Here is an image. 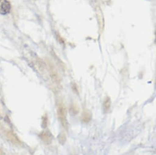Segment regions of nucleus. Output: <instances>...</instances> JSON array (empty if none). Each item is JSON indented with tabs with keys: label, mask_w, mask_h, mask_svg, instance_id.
<instances>
[{
	"label": "nucleus",
	"mask_w": 156,
	"mask_h": 155,
	"mask_svg": "<svg viewBox=\"0 0 156 155\" xmlns=\"http://www.w3.org/2000/svg\"><path fill=\"white\" fill-rule=\"evenodd\" d=\"M111 105H112V102L110 98L108 97H106L103 103V108L105 112H108L110 111L111 108Z\"/></svg>",
	"instance_id": "obj_5"
},
{
	"label": "nucleus",
	"mask_w": 156,
	"mask_h": 155,
	"mask_svg": "<svg viewBox=\"0 0 156 155\" xmlns=\"http://www.w3.org/2000/svg\"><path fill=\"white\" fill-rule=\"evenodd\" d=\"M70 111L72 114L74 115L76 114L78 112H79V108H78V106L75 104L72 103L70 106Z\"/></svg>",
	"instance_id": "obj_6"
},
{
	"label": "nucleus",
	"mask_w": 156,
	"mask_h": 155,
	"mask_svg": "<svg viewBox=\"0 0 156 155\" xmlns=\"http://www.w3.org/2000/svg\"><path fill=\"white\" fill-rule=\"evenodd\" d=\"M11 9V5L8 0H0V14L6 15L9 13Z\"/></svg>",
	"instance_id": "obj_2"
},
{
	"label": "nucleus",
	"mask_w": 156,
	"mask_h": 155,
	"mask_svg": "<svg viewBox=\"0 0 156 155\" xmlns=\"http://www.w3.org/2000/svg\"><path fill=\"white\" fill-rule=\"evenodd\" d=\"M57 115L62 125L64 128H67V120L66 110L65 106L64 105L62 102H58L57 103Z\"/></svg>",
	"instance_id": "obj_1"
},
{
	"label": "nucleus",
	"mask_w": 156,
	"mask_h": 155,
	"mask_svg": "<svg viewBox=\"0 0 156 155\" xmlns=\"http://www.w3.org/2000/svg\"><path fill=\"white\" fill-rule=\"evenodd\" d=\"M58 139H59V142L62 143L64 144L66 142V136L65 134L64 133H61L59 136H58Z\"/></svg>",
	"instance_id": "obj_7"
},
{
	"label": "nucleus",
	"mask_w": 156,
	"mask_h": 155,
	"mask_svg": "<svg viewBox=\"0 0 156 155\" xmlns=\"http://www.w3.org/2000/svg\"><path fill=\"white\" fill-rule=\"evenodd\" d=\"M92 119V115L91 112L87 109L85 110L82 114V121L85 123H89Z\"/></svg>",
	"instance_id": "obj_3"
},
{
	"label": "nucleus",
	"mask_w": 156,
	"mask_h": 155,
	"mask_svg": "<svg viewBox=\"0 0 156 155\" xmlns=\"http://www.w3.org/2000/svg\"><path fill=\"white\" fill-rule=\"evenodd\" d=\"M42 140L46 143H50L52 140V136L48 131H44L41 134Z\"/></svg>",
	"instance_id": "obj_4"
}]
</instances>
